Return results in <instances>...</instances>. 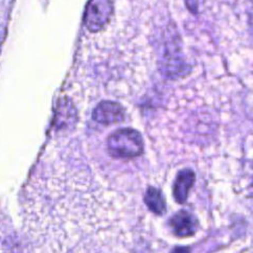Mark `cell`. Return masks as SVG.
Returning a JSON list of instances; mask_svg holds the SVG:
<instances>
[{
	"mask_svg": "<svg viewBox=\"0 0 253 253\" xmlns=\"http://www.w3.org/2000/svg\"><path fill=\"white\" fill-rule=\"evenodd\" d=\"M109 154L119 159H132L143 152L141 134L132 128H124L113 132L107 141Z\"/></svg>",
	"mask_w": 253,
	"mask_h": 253,
	"instance_id": "6da1fadb",
	"label": "cell"
},
{
	"mask_svg": "<svg viewBox=\"0 0 253 253\" xmlns=\"http://www.w3.org/2000/svg\"><path fill=\"white\" fill-rule=\"evenodd\" d=\"M113 14L111 0H89L84 13V24L91 33L102 31Z\"/></svg>",
	"mask_w": 253,
	"mask_h": 253,
	"instance_id": "7a4b0ae2",
	"label": "cell"
},
{
	"mask_svg": "<svg viewBox=\"0 0 253 253\" xmlns=\"http://www.w3.org/2000/svg\"><path fill=\"white\" fill-rule=\"evenodd\" d=\"M92 119L105 126L120 124L126 119L125 108L115 102L103 101L99 103L92 112Z\"/></svg>",
	"mask_w": 253,
	"mask_h": 253,
	"instance_id": "3957f363",
	"label": "cell"
},
{
	"mask_svg": "<svg viewBox=\"0 0 253 253\" xmlns=\"http://www.w3.org/2000/svg\"><path fill=\"white\" fill-rule=\"evenodd\" d=\"M169 225L174 236L184 239L195 236L199 228V221L192 212L180 211L171 216Z\"/></svg>",
	"mask_w": 253,
	"mask_h": 253,
	"instance_id": "277c9868",
	"label": "cell"
},
{
	"mask_svg": "<svg viewBox=\"0 0 253 253\" xmlns=\"http://www.w3.org/2000/svg\"><path fill=\"white\" fill-rule=\"evenodd\" d=\"M196 181V174L192 169H183L176 176L173 185V196L178 204H184L187 201L188 194Z\"/></svg>",
	"mask_w": 253,
	"mask_h": 253,
	"instance_id": "5b68a950",
	"label": "cell"
},
{
	"mask_svg": "<svg viewBox=\"0 0 253 253\" xmlns=\"http://www.w3.org/2000/svg\"><path fill=\"white\" fill-rule=\"evenodd\" d=\"M143 200L148 209L154 212L157 215L165 214L167 211V202L164 194L160 191V189L154 187V186H149L146 195L143 197Z\"/></svg>",
	"mask_w": 253,
	"mask_h": 253,
	"instance_id": "8992f818",
	"label": "cell"
},
{
	"mask_svg": "<svg viewBox=\"0 0 253 253\" xmlns=\"http://www.w3.org/2000/svg\"><path fill=\"white\" fill-rule=\"evenodd\" d=\"M186 7L192 13H197L201 4V0H185Z\"/></svg>",
	"mask_w": 253,
	"mask_h": 253,
	"instance_id": "52a82bcc",
	"label": "cell"
},
{
	"mask_svg": "<svg viewBox=\"0 0 253 253\" xmlns=\"http://www.w3.org/2000/svg\"><path fill=\"white\" fill-rule=\"evenodd\" d=\"M169 253H191V249L188 247L178 246V247H175Z\"/></svg>",
	"mask_w": 253,
	"mask_h": 253,
	"instance_id": "ba28073f",
	"label": "cell"
}]
</instances>
